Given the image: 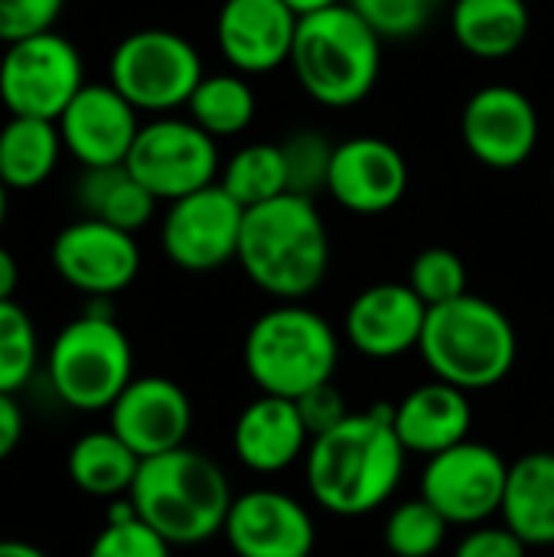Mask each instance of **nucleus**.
Returning a JSON list of instances; mask_svg holds the SVG:
<instances>
[{
    "mask_svg": "<svg viewBox=\"0 0 554 557\" xmlns=\"http://www.w3.org/2000/svg\"><path fill=\"white\" fill-rule=\"evenodd\" d=\"M222 535L238 557H310L317 548L307 506L281 490L235 496Z\"/></svg>",
    "mask_w": 554,
    "mask_h": 557,
    "instance_id": "obj_15",
    "label": "nucleus"
},
{
    "mask_svg": "<svg viewBox=\"0 0 554 557\" xmlns=\"http://www.w3.org/2000/svg\"><path fill=\"white\" fill-rule=\"evenodd\" d=\"M39 339L29 313L16 300L0 304V392L16 395L36 372Z\"/></svg>",
    "mask_w": 554,
    "mask_h": 557,
    "instance_id": "obj_31",
    "label": "nucleus"
},
{
    "mask_svg": "<svg viewBox=\"0 0 554 557\" xmlns=\"http://www.w3.org/2000/svg\"><path fill=\"white\" fill-rule=\"evenodd\" d=\"M65 470L82 493L95 499H118L131 493L140 470V457L108 428L78 437L69 450Z\"/></svg>",
    "mask_w": 554,
    "mask_h": 557,
    "instance_id": "obj_27",
    "label": "nucleus"
},
{
    "mask_svg": "<svg viewBox=\"0 0 554 557\" xmlns=\"http://www.w3.org/2000/svg\"><path fill=\"white\" fill-rule=\"evenodd\" d=\"M170 542L160 539L137 516L127 522H104L98 539L91 542L88 557H170Z\"/></svg>",
    "mask_w": 554,
    "mask_h": 557,
    "instance_id": "obj_35",
    "label": "nucleus"
},
{
    "mask_svg": "<svg viewBox=\"0 0 554 557\" xmlns=\"http://www.w3.org/2000/svg\"><path fill=\"white\" fill-rule=\"evenodd\" d=\"M23 441V408L13 395L0 392V463L20 447Z\"/></svg>",
    "mask_w": 554,
    "mask_h": 557,
    "instance_id": "obj_39",
    "label": "nucleus"
},
{
    "mask_svg": "<svg viewBox=\"0 0 554 557\" xmlns=\"http://www.w3.org/2000/svg\"><path fill=\"white\" fill-rule=\"evenodd\" d=\"M526 552L529 545L506 525H477L460 539L454 557H526Z\"/></svg>",
    "mask_w": 554,
    "mask_h": 557,
    "instance_id": "obj_38",
    "label": "nucleus"
},
{
    "mask_svg": "<svg viewBox=\"0 0 554 557\" xmlns=\"http://www.w3.org/2000/svg\"><path fill=\"white\" fill-rule=\"evenodd\" d=\"M111 431L140 457H160L176 447H186L193 428L189 395L163 375L134 379L108 411Z\"/></svg>",
    "mask_w": 554,
    "mask_h": 557,
    "instance_id": "obj_16",
    "label": "nucleus"
},
{
    "mask_svg": "<svg viewBox=\"0 0 554 557\" xmlns=\"http://www.w3.org/2000/svg\"><path fill=\"white\" fill-rule=\"evenodd\" d=\"M202 75L196 46L186 36L157 26L124 36L108 62V82L137 111L150 114H167L189 104Z\"/></svg>",
    "mask_w": 554,
    "mask_h": 557,
    "instance_id": "obj_8",
    "label": "nucleus"
},
{
    "mask_svg": "<svg viewBox=\"0 0 554 557\" xmlns=\"http://www.w3.org/2000/svg\"><path fill=\"white\" fill-rule=\"evenodd\" d=\"M219 186L242 206L255 209L287 193V170L281 144H248L229 157Z\"/></svg>",
    "mask_w": 554,
    "mask_h": 557,
    "instance_id": "obj_29",
    "label": "nucleus"
},
{
    "mask_svg": "<svg viewBox=\"0 0 554 557\" xmlns=\"http://www.w3.org/2000/svg\"><path fill=\"white\" fill-rule=\"evenodd\" d=\"M62 7L65 0H0V42L10 46L16 39L52 29Z\"/></svg>",
    "mask_w": 554,
    "mask_h": 557,
    "instance_id": "obj_36",
    "label": "nucleus"
},
{
    "mask_svg": "<svg viewBox=\"0 0 554 557\" xmlns=\"http://www.w3.org/2000/svg\"><path fill=\"white\" fill-rule=\"evenodd\" d=\"M235 261L258 290L284 304L310 297L330 271V235L317 202L284 193L245 209Z\"/></svg>",
    "mask_w": 554,
    "mask_h": 557,
    "instance_id": "obj_2",
    "label": "nucleus"
},
{
    "mask_svg": "<svg viewBox=\"0 0 554 557\" xmlns=\"http://www.w3.org/2000/svg\"><path fill=\"white\" fill-rule=\"evenodd\" d=\"M300 16L284 0H225L216 39L238 75H264L291 62Z\"/></svg>",
    "mask_w": 554,
    "mask_h": 557,
    "instance_id": "obj_19",
    "label": "nucleus"
},
{
    "mask_svg": "<svg viewBox=\"0 0 554 557\" xmlns=\"http://www.w3.org/2000/svg\"><path fill=\"white\" fill-rule=\"evenodd\" d=\"M503 525L529 548L554 545V454L532 450L509 463L503 493Z\"/></svg>",
    "mask_w": 554,
    "mask_h": 557,
    "instance_id": "obj_23",
    "label": "nucleus"
},
{
    "mask_svg": "<svg viewBox=\"0 0 554 557\" xmlns=\"http://www.w3.org/2000/svg\"><path fill=\"white\" fill-rule=\"evenodd\" d=\"M424 300L408 284H372L346 310V339L366 359H398L421 346Z\"/></svg>",
    "mask_w": 554,
    "mask_h": 557,
    "instance_id": "obj_20",
    "label": "nucleus"
},
{
    "mask_svg": "<svg viewBox=\"0 0 554 557\" xmlns=\"http://www.w3.org/2000/svg\"><path fill=\"white\" fill-rule=\"evenodd\" d=\"M300 88L323 108L366 101L382 72V36L343 0L330 10L300 16L294 52Z\"/></svg>",
    "mask_w": 554,
    "mask_h": 557,
    "instance_id": "obj_5",
    "label": "nucleus"
},
{
    "mask_svg": "<svg viewBox=\"0 0 554 557\" xmlns=\"http://www.w3.org/2000/svg\"><path fill=\"white\" fill-rule=\"evenodd\" d=\"M242 356L261 395L297 401L310 388L333 382L340 339L323 313L304 304H281L248 326Z\"/></svg>",
    "mask_w": 554,
    "mask_h": 557,
    "instance_id": "obj_6",
    "label": "nucleus"
},
{
    "mask_svg": "<svg viewBox=\"0 0 554 557\" xmlns=\"http://www.w3.org/2000/svg\"><path fill=\"white\" fill-rule=\"evenodd\" d=\"M333 150H336V144H330L317 131H297L287 140H281L284 170H287V193L304 196V199L327 193Z\"/></svg>",
    "mask_w": 554,
    "mask_h": 557,
    "instance_id": "obj_32",
    "label": "nucleus"
},
{
    "mask_svg": "<svg viewBox=\"0 0 554 557\" xmlns=\"http://www.w3.org/2000/svg\"><path fill=\"white\" fill-rule=\"evenodd\" d=\"M447 519L428 499H408L385 519V548L395 557H434L447 539Z\"/></svg>",
    "mask_w": 554,
    "mask_h": 557,
    "instance_id": "obj_30",
    "label": "nucleus"
},
{
    "mask_svg": "<svg viewBox=\"0 0 554 557\" xmlns=\"http://www.w3.org/2000/svg\"><path fill=\"white\" fill-rule=\"evenodd\" d=\"M408 287L424 300L428 310L441 307V304H451V300L470 294L467 290V264L451 248H424L411 261Z\"/></svg>",
    "mask_w": 554,
    "mask_h": 557,
    "instance_id": "obj_33",
    "label": "nucleus"
},
{
    "mask_svg": "<svg viewBox=\"0 0 554 557\" xmlns=\"http://www.w3.org/2000/svg\"><path fill=\"white\" fill-rule=\"evenodd\" d=\"M532 29V13L526 0H454L451 33L457 46L487 62L516 55Z\"/></svg>",
    "mask_w": 554,
    "mask_h": 557,
    "instance_id": "obj_24",
    "label": "nucleus"
},
{
    "mask_svg": "<svg viewBox=\"0 0 554 557\" xmlns=\"http://www.w3.org/2000/svg\"><path fill=\"white\" fill-rule=\"evenodd\" d=\"M186 108L189 121L199 124L209 137H235L255 121V91L238 72L202 75Z\"/></svg>",
    "mask_w": 554,
    "mask_h": 557,
    "instance_id": "obj_28",
    "label": "nucleus"
},
{
    "mask_svg": "<svg viewBox=\"0 0 554 557\" xmlns=\"http://www.w3.org/2000/svg\"><path fill=\"white\" fill-rule=\"evenodd\" d=\"M65 150L85 166H121L140 134L137 108L108 82L85 85L56 121Z\"/></svg>",
    "mask_w": 554,
    "mask_h": 557,
    "instance_id": "obj_17",
    "label": "nucleus"
},
{
    "mask_svg": "<svg viewBox=\"0 0 554 557\" xmlns=\"http://www.w3.org/2000/svg\"><path fill=\"white\" fill-rule=\"evenodd\" d=\"M7 199H10V189L0 183V228H3V219H7Z\"/></svg>",
    "mask_w": 554,
    "mask_h": 557,
    "instance_id": "obj_43",
    "label": "nucleus"
},
{
    "mask_svg": "<svg viewBox=\"0 0 554 557\" xmlns=\"http://www.w3.org/2000/svg\"><path fill=\"white\" fill-rule=\"evenodd\" d=\"M297 411H300V418H304V428H307L310 441L320 437V434H327V431H333L336 424H343V421L353 414V411L346 408L343 392H340L333 382L317 385V388H310L307 395H300V398H297Z\"/></svg>",
    "mask_w": 554,
    "mask_h": 557,
    "instance_id": "obj_37",
    "label": "nucleus"
},
{
    "mask_svg": "<svg viewBox=\"0 0 554 557\" xmlns=\"http://www.w3.org/2000/svg\"><path fill=\"white\" fill-rule=\"evenodd\" d=\"M509 463L490 444L464 441L428 457L421 473V499H428L447 525H487L503 509Z\"/></svg>",
    "mask_w": 554,
    "mask_h": 557,
    "instance_id": "obj_11",
    "label": "nucleus"
},
{
    "mask_svg": "<svg viewBox=\"0 0 554 557\" xmlns=\"http://www.w3.org/2000/svg\"><path fill=\"white\" fill-rule=\"evenodd\" d=\"M62 134L56 121L10 117L0 127V183L13 193L42 186L62 153Z\"/></svg>",
    "mask_w": 554,
    "mask_h": 557,
    "instance_id": "obj_26",
    "label": "nucleus"
},
{
    "mask_svg": "<svg viewBox=\"0 0 554 557\" xmlns=\"http://www.w3.org/2000/svg\"><path fill=\"white\" fill-rule=\"evenodd\" d=\"M16 287H20V264H16V258L0 245V304H3V300H13Z\"/></svg>",
    "mask_w": 554,
    "mask_h": 557,
    "instance_id": "obj_40",
    "label": "nucleus"
},
{
    "mask_svg": "<svg viewBox=\"0 0 554 557\" xmlns=\"http://www.w3.org/2000/svg\"><path fill=\"white\" fill-rule=\"evenodd\" d=\"M460 137L477 163L516 170L539 147V111L532 98L513 85H483L464 104Z\"/></svg>",
    "mask_w": 554,
    "mask_h": 557,
    "instance_id": "obj_13",
    "label": "nucleus"
},
{
    "mask_svg": "<svg viewBox=\"0 0 554 557\" xmlns=\"http://www.w3.org/2000/svg\"><path fill=\"white\" fill-rule=\"evenodd\" d=\"M0 557H49L42 548L29 545V542H16V539H0Z\"/></svg>",
    "mask_w": 554,
    "mask_h": 557,
    "instance_id": "obj_41",
    "label": "nucleus"
},
{
    "mask_svg": "<svg viewBox=\"0 0 554 557\" xmlns=\"http://www.w3.org/2000/svg\"><path fill=\"white\" fill-rule=\"evenodd\" d=\"M75 206L82 209V219H95L134 235L153 219L157 199L121 163V166H85L75 183Z\"/></svg>",
    "mask_w": 554,
    "mask_h": 557,
    "instance_id": "obj_25",
    "label": "nucleus"
},
{
    "mask_svg": "<svg viewBox=\"0 0 554 557\" xmlns=\"http://www.w3.org/2000/svg\"><path fill=\"white\" fill-rule=\"evenodd\" d=\"M395 431L408 454L434 457L467 441L473 424V405L467 392L447 382H424L411 388L395 408Z\"/></svg>",
    "mask_w": 554,
    "mask_h": 557,
    "instance_id": "obj_22",
    "label": "nucleus"
},
{
    "mask_svg": "<svg viewBox=\"0 0 554 557\" xmlns=\"http://www.w3.org/2000/svg\"><path fill=\"white\" fill-rule=\"evenodd\" d=\"M46 375L56 398L75 411H111L134 382L131 339L114 323L104 297H95L78 320L56 333L46 352Z\"/></svg>",
    "mask_w": 554,
    "mask_h": 557,
    "instance_id": "obj_7",
    "label": "nucleus"
},
{
    "mask_svg": "<svg viewBox=\"0 0 554 557\" xmlns=\"http://www.w3.org/2000/svg\"><path fill=\"white\" fill-rule=\"evenodd\" d=\"M127 499L134 503L137 519L176 548L222 535L235 496L225 470L209 454L176 447L140 460Z\"/></svg>",
    "mask_w": 554,
    "mask_h": 557,
    "instance_id": "obj_3",
    "label": "nucleus"
},
{
    "mask_svg": "<svg viewBox=\"0 0 554 557\" xmlns=\"http://www.w3.org/2000/svg\"><path fill=\"white\" fill-rule=\"evenodd\" d=\"M552 183H554V170H552Z\"/></svg>",
    "mask_w": 554,
    "mask_h": 557,
    "instance_id": "obj_44",
    "label": "nucleus"
},
{
    "mask_svg": "<svg viewBox=\"0 0 554 557\" xmlns=\"http://www.w3.org/2000/svg\"><path fill=\"white\" fill-rule=\"evenodd\" d=\"M82 88V55L56 29L16 39L0 55V101L10 117L59 121Z\"/></svg>",
    "mask_w": 554,
    "mask_h": 557,
    "instance_id": "obj_9",
    "label": "nucleus"
},
{
    "mask_svg": "<svg viewBox=\"0 0 554 557\" xmlns=\"http://www.w3.org/2000/svg\"><path fill=\"white\" fill-rule=\"evenodd\" d=\"M235 457L251 473H281L310 450V434L297 411V401L278 395H258L232 428Z\"/></svg>",
    "mask_w": 554,
    "mask_h": 557,
    "instance_id": "obj_21",
    "label": "nucleus"
},
{
    "mask_svg": "<svg viewBox=\"0 0 554 557\" xmlns=\"http://www.w3.org/2000/svg\"><path fill=\"white\" fill-rule=\"evenodd\" d=\"M418 349L438 382L470 395L500 385L513 372L519 339L513 320L493 300L464 294L428 310Z\"/></svg>",
    "mask_w": 554,
    "mask_h": 557,
    "instance_id": "obj_4",
    "label": "nucleus"
},
{
    "mask_svg": "<svg viewBox=\"0 0 554 557\" xmlns=\"http://www.w3.org/2000/svg\"><path fill=\"white\" fill-rule=\"evenodd\" d=\"M382 39H411L434 13L444 7V0H346Z\"/></svg>",
    "mask_w": 554,
    "mask_h": 557,
    "instance_id": "obj_34",
    "label": "nucleus"
},
{
    "mask_svg": "<svg viewBox=\"0 0 554 557\" xmlns=\"http://www.w3.org/2000/svg\"><path fill=\"white\" fill-rule=\"evenodd\" d=\"M327 193L356 215H382L408 193V160L382 137H349L333 150Z\"/></svg>",
    "mask_w": 554,
    "mask_h": 557,
    "instance_id": "obj_18",
    "label": "nucleus"
},
{
    "mask_svg": "<svg viewBox=\"0 0 554 557\" xmlns=\"http://www.w3.org/2000/svg\"><path fill=\"white\" fill-rule=\"evenodd\" d=\"M408 450L398 441L392 405L349 414L310 441L304 457L313 503L340 519H359L385 506L402 486Z\"/></svg>",
    "mask_w": 554,
    "mask_h": 557,
    "instance_id": "obj_1",
    "label": "nucleus"
},
{
    "mask_svg": "<svg viewBox=\"0 0 554 557\" xmlns=\"http://www.w3.org/2000/svg\"><path fill=\"white\" fill-rule=\"evenodd\" d=\"M245 209L219 186H206L170 202L160 228L167 258L189 274H209L238 258Z\"/></svg>",
    "mask_w": 554,
    "mask_h": 557,
    "instance_id": "obj_12",
    "label": "nucleus"
},
{
    "mask_svg": "<svg viewBox=\"0 0 554 557\" xmlns=\"http://www.w3.org/2000/svg\"><path fill=\"white\" fill-rule=\"evenodd\" d=\"M124 166L157 202H176L216 183L219 147L193 121L157 117L140 127Z\"/></svg>",
    "mask_w": 554,
    "mask_h": 557,
    "instance_id": "obj_10",
    "label": "nucleus"
},
{
    "mask_svg": "<svg viewBox=\"0 0 554 557\" xmlns=\"http://www.w3.org/2000/svg\"><path fill=\"white\" fill-rule=\"evenodd\" d=\"M297 16H310V13H320V10H330L343 0H284Z\"/></svg>",
    "mask_w": 554,
    "mask_h": 557,
    "instance_id": "obj_42",
    "label": "nucleus"
},
{
    "mask_svg": "<svg viewBox=\"0 0 554 557\" xmlns=\"http://www.w3.org/2000/svg\"><path fill=\"white\" fill-rule=\"evenodd\" d=\"M52 268L69 287L88 294L91 300H108L134 284L140 271V248L131 232L95 219H78L56 235Z\"/></svg>",
    "mask_w": 554,
    "mask_h": 557,
    "instance_id": "obj_14",
    "label": "nucleus"
}]
</instances>
